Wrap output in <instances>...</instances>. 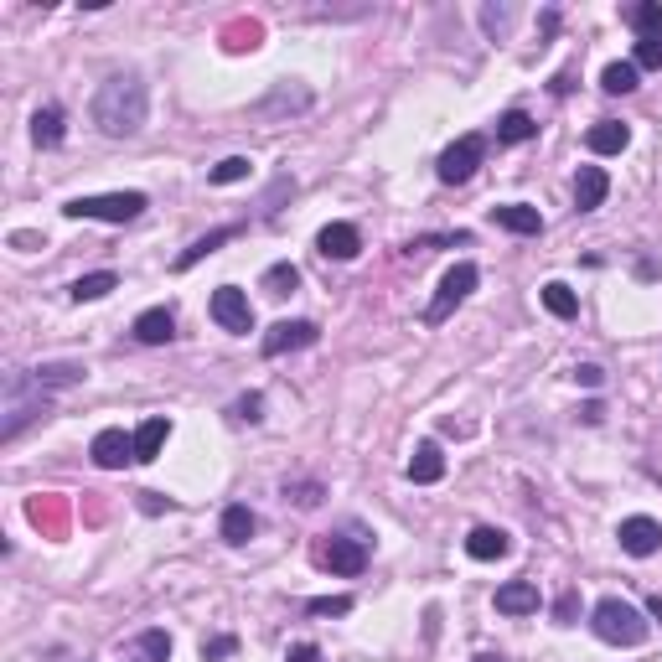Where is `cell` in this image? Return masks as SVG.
Returning <instances> with one entry per match:
<instances>
[{
    "label": "cell",
    "mask_w": 662,
    "mask_h": 662,
    "mask_svg": "<svg viewBox=\"0 0 662 662\" xmlns=\"http://www.w3.org/2000/svg\"><path fill=\"white\" fill-rule=\"evenodd\" d=\"M476 280H481V269L471 264V259H461L456 269H445V280H440V290H435V300H430V311H425V321L430 326H440L450 311L461 306V300L476 290Z\"/></svg>",
    "instance_id": "8992f818"
},
{
    "label": "cell",
    "mask_w": 662,
    "mask_h": 662,
    "mask_svg": "<svg viewBox=\"0 0 662 662\" xmlns=\"http://www.w3.org/2000/svg\"><path fill=\"white\" fill-rule=\"evenodd\" d=\"M119 285V275H114V269H94V275H83V280H73V300H78V306H83V300H104L109 290Z\"/></svg>",
    "instance_id": "4316f807"
},
{
    "label": "cell",
    "mask_w": 662,
    "mask_h": 662,
    "mask_svg": "<svg viewBox=\"0 0 662 662\" xmlns=\"http://www.w3.org/2000/svg\"><path fill=\"white\" fill-rule=\"evenodd\" d=\"M575 383H580V388H600V383H606V373H600L595 363H580V368H575Z\"/></svg>",
    "instance_id": "b9f144b4"
},
{
    "label": "cell",
    "mask_w": 662,
    "mask_h": 662,
    "mask_svg": "<svg viewBox=\"0 0 662 662\" xmlns=\"http://www.w3.org/2000/svg\"><path fill=\"white\" fill-rule=\"evenodd\" d=\"M316 104V94L300 78H285V83H275L269 94L254 104V119H290V114H306Z\"/></svg>",
    "instance_id": "52a82bcc"
},
{
    "label": "cell",
    "mask_w": 662,
    "mask_h": 662,
    "mask_svg": "<svg viewBox=\"0 0 662 662\" xmlns=\"http://www.w3.org/2000/svg\"><path fill=\"white\" fill-rule=\"evenodd\" d=\"M88 456H94V466H104V471H119V466L135 461V435H125V430H99L94 445H88Z\"/></svg>",
    "instance_id": "8fae6325"
},
{
    "label": "cell",
    "mask_w": 662,
    "mask_h": 662,
    "mask_svg": "<svg viewBox=\"0 0 662 662\" xmlns=\"http://www.w3.org/2000/svg\"><path fill=\"white\" fill-rule=\"evenodd\" d=\"M88 114H94V125L109 135V140H130L145 130V114H150V94L140 73H114L99 83L94 104H88Z\"/></svg>",
    "instance_id": "6da1fadb"
},
{
    "label": "cell",
    "mask_w": 662,
    "mask_h": 662,
    "mask_svg": "<svg viewBox=\"0 0 662 662\" xmlns=\"http://www.w3.org/2000/svg\"><path fill=\"white\" fill-rule=\"evenodd\" d=\"M135 342H145V347H166L171 337H176V316L166 311V306H150V311H140L135 316Z\"/></svg>",
    "instance_id": "9a60e30c"
},
{
    "label": "cell",
    "mask_w": 662,
    "mask_h": 662,
    "mask_svg": "<svg viewBox=\"0 0 662 662\" xmlns=\"http://www.w3.org/2000/svg\"><path fill=\"white\" fill-rule=\"evenodd\" d=\"M544 306H549V316H559V321H575V316H580L575 290L559 285V280H549V285H544Z\"/></svg>",
    "instance_id": "83f0119b"
},
{
    "label": "cell",
    "mask_w": 662,
    "mask_h": 662,
    "mask_svg": "<svg viewBox=\"0 0 662 662\" xmlns=\"http://www.w3.org/2000/svg\"><path fill=\"white\" fill-rule=\"evenodd\" d=\"M218 533H223V544H233V549H244L249 538L259 533V518L249 513L244 502H228L223 507V523H218Z\"/></svg>",
    "instance_id": "d6986e66"
},
{
    "label": "cell",
    "mask_w": 662,
    "mask_h": 662,
    "mask_svg": "<svg viewBox=\"0 0 662 662\" xmlns=\"http://www.w3.org/2000/svg\"><path fill=\"white\" fill-rule=\"evenodd\" d=\"M606 192H611V176L600 166H580V176H575V213H595V207L606 202Z\"/></svg>",
    "instance_id": "ac0fdd59"
},
{
    "label": "cell",
    "mask_w": 662,
    "mask_h": 662,
    "mask_svg": "<svg viewBox=\"0 0 662 662\" xmlns=\"http://www.w3.org/2000/svg\"><path fill=\"white\" fill-rule=\"evenodd\" d=\"M285 662H321V647H316V642H295V647L285 652Z\"/></svg>",
    "instance_id": "60d3db41"
},
{
    "label": "cell",
    "mask_w": 662,
    "mask_h": 662,
    "mask_svg": "<svg viewBox=\"0 0 662 662\" xmlns=\"http://www.w3.org/2000/svg\"><path fill=\"white\" fill-rule=\"evenodd\" d=\"M306 611L311 616H347L352 611V595H316V600H306Z\"/></svg>",
    "instance_id": "d590c367"
},
{
    "label": "cell",
    "mask_w": 662,
    "mask_h": 662,
    "mask_svg": "<svg viewBox=\"0 0 662 662\" xmlns=\"http://www.w3.org/2000/svg\"><path fill=\"white\" fill-rule=\"evenodd\" d=\"M321 564L331 575H363L368 569V549L357 544V538H326L321 544Z\"/></svg>",
    "instance_id": "7c38bea8"
},
{
    "label": "cell",
    "mask_w": 662,
    "mask_h": 662,
    "mask_svg": "<svg viewBox=\"0 0 662 662\" xmlns=\"http://www.w3.org/2000/svg\"><path fill=\"white\" fill-rule=\"evenodd\" d=\"M466 554L481 559V564L507 559V554H513V533H507V528H492V523H481V528L466 533Z\"/></svg>",
    "instance_id": "4fadbf2b"
},
{
    "label": "cell",
    "mask_w": 662,
    "mask_h": 662,
    "mask_svg": "<svg viewBox=\"0 0 662 662\" xmlns=\"http://www.w3.org/2000/svg\"><path fill=\"white\" fill-rule=\"evenodd\" d=\"M440 476H445V456H440L435 440H425L414 450V461H409V481L414 487H430V481H440Z\"/></svg>",
    "instance_id": "603a6c76"
},
{
    "label": "cell",
    "mask_w": 662,
    "mask_h": 662,
    "mask_svg": "<svg viewBox=\"0 0 662 662\" xmlns=\"http://www.w3.org/2000/svg\"><path fill=\"white\" fill-rule=\"evenodd\" d=\"M575 616H580V595L564 590V595L554 600V621H559V626H575Z\"/></svg>",
    "instance_id": "74e56055"
},
{
    "label": "cell",
    "mask_w": 662,
    "mask_h": 662,
    "mask_svg": "<svg viewBox=\"0 0 662 662\" xmlns=\"http://www.w3.org/2000/svg\"><path fill=\"white\" fill-rule=\"evenodd\" d=\"M321 342V326L316 321H275L259 337V352L264 357H285V352H300V347H316Z\"/></svg>",
    "instance_id": "9c48e42d"
},
{
    "label": "cell",
    "mask_w": 662,
    "mask_h": 662,
    "mask_svg": "<svg viewBox=\"0 0 662 662\" xmlns=\"http://www.w3.org/2000/svg\"><path fill=\"white\" fill-rule=\"evenodd\" d=\"M580 419H585V425H600V419H606V404H600V399H590V404L580 409Z\"/></svg>",
    "instance_id": "7bdbcfd3"
},
{
    "label": "cell",
    "mask_w": 662,
    "mask_h": 662,
    "mask_svg": "<svg viewBox=\"0 0 662 662\" xmlns=\"http://www.w3.org/2000/svg\"><path fill=\"white\" fill-rule=\"evenodd\" d=\"M140 652L150 662H171V637H166L161 626H150V631H140Z\"/></svg>",
    "instance_id": "836d02e7"
},
{
    "label": "cell",
    "mask_w": 662,
    "mask_h": 662,
    "mask_svg": "<svg viewBox=\"0 0 662 662\" xmlns=\"http://www.w3.org/2000/svg\"><path fill=\"white\" fill-rule=\"evenodd\" d=\"M213 321L223 326V331H233V337H249L254 331V306H249V295L238 290V285H218L213 290Z\"/></svg>",
    "instance_id": "ba28073f"
},
{
    "label": "cell",
    "mask_w": 662,
    "mask_h": 662,
    "mask_svg": "<svg viewBox=\"0 0 662 662\" xmlns=\"http://www.w3.org/2000/svg\"><path fill=\"white\" fill-rule=\"evenodd\" d=\"M166 440H171V419L166 414H150L145 425L135 430V461H156Z\"/></svg>",
    "instance_id": "7402d4cb"
},
{
    "label": "cell",
    "mask_w": 662,
    "mask_h": 662,
    "mask_svg": "<svg viewBox=\"0 0 662 662\" xmlns=\"http://www.w3.org/2000/svg\"><path fill=\"white\" fill-rule=\"evenodd\" d=\"M647 611H652V616L662 621V595H652V600H647Z\"/></svg>",
    "instance_id": "bcb514c9"
},
{
    "label": "cell",
    "mask_w": 662,
    "mask_h": 662,
    "mask_svg": "<svg viewBox=\"0 0 662 662\" xmlns=\"http://www.w3.org/2000/svg\"><path fill=\"white\" fill-rule=\"evenodd\" d=\"M140 507H145V513H161V507H171V502H161L156 492H140Z\"/></svg>",
    "instance_id": "ee69618b"
},
{
    "label": "cell",
    "mask_w": 662,
    "mask_h": 662,
    "mask_svg": "<svg viewBox=\"0 0 662 662\" xmlns=\"http://www.w3.org/2000/svg\"><path fill=\"white\" fill-rule=\"evenodd\" d=\"M264 290L269 295H295L300 290V269L295 264H269L264 269Z\"/></svg>",
    "instance_id": "f546056e"
},
{
    "label": "cell",
    "mask_w": 662,
    "mask_h": 662,
    "mask_svg": "<svg viewBox=\"0 0 662 662\" xmlns=\"http://www.w3.org/2000/svg\"><path fill=\"white\" fill-rule=\"evenodd\" d=\"M518 21V6H481V32H487L492 42H502L507 32H513Z\"/></svg>",
    "instance_id": "f1b7e54d"
},
{
    "label": "cell",
    "mask_w": 662,
    "mask_h": 662,
    "mask_svg": "<svg viewBox=\"0 0 662 662\" xmlns=\"http://www.w3.org/2000/svg\"><path fill=\"white\" fill-rule=\"evenodd\" d=\"M316 249L326 259H357V249H363V233H357L352 223H326L316 233Z\"/></svg>",
    "instance_id": "2e32d148"
},
{
    "label": "cell",
    "mask_w": 662,
    "mask_h": 662,
    "mask_svg": "<svg viewBox=\"0 0 662 662\" xmlns=\"http://www.w3.org/2000/svg\"><path fill=\"white\" fill-rule=\"evenodd\" d=\"M631 26H637L642 37H662V6L657 0H642V6L631 11Z\"/></svg>",
    "instance_id": "d6a6232c"
},
{
    "label": "cell",
    "mask_w": 662,
    "mask_h": 662,
    "mask_svg": "<svg viewBox=\"0 0 662 662\" xmlns=\"http://www.w3.org/2000/svg\"><path fill=\"white\" fill-rule=\"evenodd\" d=\"M83 363H42V368H32V383L42 388V394H52V388H73V383H83Z\"/></svg>",
    "instance_id": "cb8c5ba5"
},
{
    "label": "cell",
    "mask_w": 662,
    "mask_h": 662,
    "mask_svg": "<svg viewBox=\"0 0 662 662\" xmlns=\"http://www.w3.org/2000/svg\"><path fill=\"white\" fill-rule=\"evenodd\" d=\"M259 409H264V394H244V399L233 404V419H249V425H254V419H264Z\"/></svg>",
    "instance_id": "ab89813d"
},
{
    "label": "cell",
    "mask_w": 662,
    "mask_h": 662,
    "mask_svg": "<svg viewBox=\"0 0 662 662\" xmlns=\"http://www.w3.org/2000/svg\"><path fill=\"white\" fill-rule=\"evenodd\" d=\"M285 497L295 502V507H321V481H285Z\"/></svg>",
    "instance_id": "e575fe53"
},
{
    "label": "cell",
    "mask_w": 662,
    "mask_h": 662,
    "mask_svg": "<svg viewBox=\"0 0 662 662\" xmlns=\"http://www.w3.org/2000/svg\"><path fill=\"white\" fill-rule=\"evenodd\" d=\"M476 662H502V657H497V652H481V657H476Z\"/></svg>",
    "instance_id": "7dc6e473"
},
{
    "label": "cell",
    "mask_w": 662,
    "mask_h": 662,
    "mask_svg": "<svg viewBox=\"0 0 662 662\" xmlns=\"http://www.w3.org/2000/svg\"><path fill=\"white\" fill-rule=\"evenodd\" d=\"M631 63H637V73H642V68H662V37H642Z\"/></svg>",
    "instance_id": "8d00e7d4"
},
{
    "label": "cell",
    "mask_w": 662,
    "mask_h": 662,
    "mask_svg": "<svg viewBox=\"0 0 662 662\" xmlns=\"http://www.w3.org/2000/svg\"><path fill=\"white\" fill-rule=\"evenodd\" d=\"M145 192H104V197H73L63 202L68 218H99V223H135L145 213Z\"/></svg>",
    "instance_id": "277c9868"
},
{
    "label": "cell",
    "mask_w": 662,
    "mask_h": 662,
    "mask_svg": "<svg viewBox=\"0 0 662 662\" xmlns=\"http://www.w3.org/2000/svg\"><path fill=\"white\" fill-rule=\"evenodd\" d=\"M492 223L507 228V233H523V238H538V233H544V213H538V207H528V202H502V207H492Z\"/></svg>",
    "instance_id": "5bb4252c"
},
{
    "label": "cell",
    "mask_w": 662,
    "mask_h": 662,
    "mask_svg": "<svg viewBox=\"0 0 662 662\" xmlns=\"http://www.w3.org/2000/svg\"><path fill=\"white\" fill-rule=\"evenodd\" d=\"M538 26H544V37H554L559 32V11H544V21H538Z\"/></svg>",
    "instance_id": "f6af8a7d"
},
{
    "label": "cell",
    "mask_w": 662,
    "mask_h": 662,
    "mask_svg": "<svg viewBox=\"0 0 662 662\" xmlns=\"http://www.w3.org/2000/svg\"><path fill=\"white\" fill-rule=\"evenodd\" d=\"M616 538H621V549H626L631 559H647V554H657V549H662V523H657V518H647V513L621 518Z\"/></svg>",
    "instance_id": "30bf717a"
},
{
    "label": "cell",
    "mask_w": 662,
    "mask_h": 662,
    "mask_svg": "<svg viewBox=\"0 0 662 662\" xmlns=\"http://www.w3.org/2000/svg\"><path fill=\"white\" fill-rule=\"evenodd\" d=\"M47 414V394L32 383V373H11L6 378V425H0V440H16L32 419H42Z\"/></svg>",
    "instance_id": "3957f363"
},
{
    "label": "cell",
    "mask_w": 662,
    "mask_h": 662,
    "mask_svg": "<svg viewBox=\"0 0 662 662\" xmlns=\"http://www.w3.org/2000/svg\"><path fill=\"white\" fill-rule=\"evenodd\" d=\"M207 182H213V187H233V182H249V161H244V156H228V161H218L213 171H207Z\"/></svg>",
    "instance_id": "1f68e13d"
},
{
    "label": "cell",
    "mask_w": 662,
    "mask_h": 662,
    "mask_svg": "<svg viewBox=\"0 0 662 662\" xmlns=\"http://www.w3.org/2000/svg\"><path fill=\"white\" fill-rule=\"evenodd\" d=\"M238 233H244V228H238V223H223V228H213V233H202V238H197V244H192V249H182V254H176V275H187V269H192V264H202L207 254H218L223 244H233V238H238Z\"/></svg>",
    "instance_id": "e0dca14e"
},
{
    "label": "cell",
    "mask_w": 662,
    "mask_h": 662,
    "mask_svg": "<svg viewBox=\"0 0 662 662\" xmlns=\"http://www.w3.org/2000/svg\"><path fill=\"white\" fill-rule=\"evenodd\" d=\"M590 626H595V637L600 642H611V647H642L647 642V616L631 606V600H621V595H606L595 606V616H590Z\"/></svg>",
    "instance_id": "7a4b0ae2"
},
{
    "label": "cell",
    "mask_w": 662,
    "mask_h": 662,
    "mask_svg": "<svg viewBox=\"0 0 662 662\" xmlns=\"http://www.w3.org/2000/svg\"><path fill=\"white\" fill-rule=\"evenodd\" d=\"M32 140H37L42 150L63 145V109H57V104H42V109L32 114Z\"/></svg>",
    "instance_id": "d4e9b609"
},
{
    "label": "cell",
    "mask_w": 662,
    "mask_h": 662,
    "mask_svg": "<svg viewBox=\"0 0 662 662\" xmlns=\"http://www.w3.org/2000/svg\"><path fill=\"white\" fill-rule=\"evenodd\" d=\"M585 145L595 150V156H621V150L631 145V125H621V119H600V125H590Z\"/></svg>",
    "instance_id": "ffe728a7"
},
{
    "label": "cell",
    "mask_w": 662,
    "mask_h": 662,
    "mask_svg": "<svg viewBox=\"0 0 662 662\" xmlns=\"http://www.w3.org/2000/svg\"><path fill=\"white\" fill-rule=\"evenodd\" d=\"M481 156H487V140H481V135H461L456 145H445V150H440L435 176H440L445 187H461V182H471V176H476Z\"/></svg>",
    "instance_id": "5b68a950"
},
{
    "label": "cell",
    "mask_w": 662,
    "mask_h": 662,
    "mask_svg": "<svg viewBox=\"0 0 662 662\" xmlns=\"http://www.w3.org/2000/svg\"><path fill=\"white\" fill-rule=\"evenodd\" d=\"M497 611L502 616H533L538 611V585L533 580H507L497 590Z\"/></svg>",
    "instance_id": "44dd1931"
},
{
    "label": "cell",
    "mask_w": 662,
    "mask_h": 662,
    "mask_svg": "<svg viewBox=\"0 0 662 662\" xmlns=\"http://www.w3.org/2000/svg\"><path fill=\"white\" fill-rule=\"evenodd\" d=\"M135 662H150V657H135Z\"/></svg>",
    "instance_id": "c3c4849f"
},
{
    "label": "cell",
    "mask_w": 662,
    "mask_h": 662,
    "mask_svg": "<svg viewBox=\"0 0 662 662\" xmlns=\"http://www.w3.org/2000/svg\"><path fill=\"white\" fill-rule=\"evenodd\" d=\"M238 652V637H213V642H202V662H223Z\"/></svg>",
    "instance_id": "f35d334b"
},
{
    "label": "cell",
    "mask_w": 662,
    "mask_h": 662,
    "mask_svg": "<svg viewBox=\"0 0 662 662\" xmlns=\"http://www.w3.org/2000/svg\"><path fill=\"white\" fill-rule=\"evenodd\" d=\"M533 135H538V125H533V114H523V109H507L497 119V145H523Z\"/></svg>",
    "instance_id": "484cf974"
},
{
    "label": "cell",
    "mask_w": 662,
    "mask_h": 662,
    "mask_svg": "<svg viewBox=\"0 0 662 662\" xmlns=\"http://www.w3.org/2000/svg\"><path fill=\"white\" fill-rule=\"evenodd\" d=\"M600 88H606V94H631V88H637V63H611L600 73Z\"/></svg>",
    "instance_id": "4dcf8cb0"
}]
</instances>
